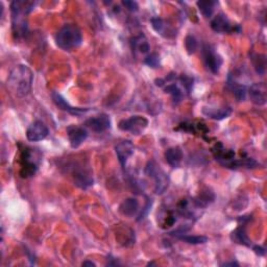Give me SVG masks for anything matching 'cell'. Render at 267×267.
Wrapping results in <instances>:
<instances>
[{
	"label": "cell",
	"mask_w": 267,
	"mask_h": 267,
	"mask_svg": "<svg viewBox=\"0 0 267 267\" xmlns=\"http://www.w3.org/2000/svg\"><path fill=\"white\" fill-rule=\"evenodd\" d=\"M36 5L37 3L24 0H15L11 4L12 32L16 40L24 39L28 35L27 15L34 10Z\"/></svg>",
	"instance_id": "6da1fadb"
},
{
	"label": "cell",
	"mask_w": 267,
	"mask_h": 267,
	"mask_svg": "<svg viewBox=\"0 0 267 267\" xmlns=\"http://www.w3.org/2000/svg\"><path fill=\"white\" fill-rule=\"evenodd\" d=\"M34 82V73L26 65H18L15 67L8 78L7 87L17 97L27 96L32 90Z\"/></svg>",
	"instance_id": "7a4b0ae2"
},
{
	"label": "cell",
	"mask_w": 267,
	"mask_h": 267,
	"mask_svg": "<svg viewBox=\"0 0 267 267\" xmlns=\"http://www.w3.org/2000/svg\"><path fill=\"white\" fill-rule=\"evenodd\" d=\"M83 34L79 26L66 24L55 35V44L58 48L71 51L79 48L83 43Z\"/></svg>",
	"instance_id": "3957f363"
},
{
	"label": "cell",
	"mask_w": 267,
	"mask_h": 267,
	"mask_svg": "<svg viewBox=\"0 0 267 267\" xmlns=\"http://www.w3.org/2000/svg\"><path fill=\"white\" fill-rule=\"evenodd\" d=\"M41 162L40 153L34 148L25 146L21 152V171L22 177H31L37 172Z\"/></svg>",
	"instance_id": "277c9868"
},
{
	"label": "cell",
	"mask_w": 267,
	"mask_h": 267,
	"mask_svg": "<svg viewBox=\"0 0 267 267\" xmlns=\"http://www.w3.org/2000/svg\"><path fill=\"white\" fill-rule=\"evenodd\" d=\"M145 174L155 181L156 194H163L168 189L169 177L168 174L163 170L155 161H150L145 167Z\"/></svg>",
	"instance_id": "5b68a950"
},
{
	"label": "cell",
	"mask_w": 267,
	"mask_h": 267,
	"mask_svg": "<svg viewBox=\"0 0 267 267\" xmlns=\"http://www.w3.org/2000/svg\"><path fill=\"white\" fill-rule=\"evenodd\" d=\"M210 26L215 33L218 34H239L241 26L232 22L226 14L219 13L211 20Z\"/></svg>",
	"instance_id": "8992f818"
},
{
	"label": "cell",
	"mask_w": 267,
	"mask_h": 267,
	"mask_svg": "<svg viewBox=\"0 0 267 267\" xmlns=\"http://www.w3.org/2000/svg\"><path fill=\"white\" fill-rule=\"evenodd\" d=\"M203 62L207 69H209L212 73L216 74L219 72L220 67L224 64V60L216 49L210 44H204L202 47Z\"/></svg>",
	"instance_id": "52a82bcc"
},
{
	"label": "cell",
	"mask_w": 267,
	"mask_h": 267,
	"mask_svg": "<svg viewBox=\"0 0 267 267\" xmlns=\"http://www.w3.org/2000/svg\"><path fill=\"white\" fill-rule=\"evenodd\" d=\"M148 126V120L140 115L130 116L126 119H122L118 123V127L122 131H127L132 135H141Z\"/></svg>",
	"instance_id": "ba28073f"
},
{
	"label": "cell",
	"mask_w": 267,
	"mask_h": 267,
	"mask_svg": "<svg viewBox=\"0 0 267 267\" xmlns=\"http://www.w3.org/2000/svg\"><path fill=\"white\" fill-rule=\"evenodd\" d=\"M71 174L73 177L74 184H76L81 189H88L93 185V176L90 170L79 165L78 163L76 164H71Z\"/></svg>",
	"instance_id": "9c48e42d"
},
{
	"label": "cell",
	"mask_w": 267,
	"mask_h": 267,
	"mask_svg": "<svg viewBox=\"0 0 267 267\" xmlns=\"http://www.w3.org/2000/svg\"><path fill=\"white\" fill-rule=\"evenodd\" d=\"M48 134L49 129L46 124L40 120H37L28 126L26 130V138L31 142H39L47 138Z\"/></svg>",
	"instance_id": "30bf717a"
},
{
	"label": "cell",
	"mask_w": 267,
	"mask_h": 267,
	"mask_svg": "<svg viewBox=\"0 0 267 267\" xmlns=\"http://www.w3.org/2000/svg\"><path fill=\"white\" fill-rule=\"evenodd\" d=\"M250 101L256 106H264L267 101V88L264 83H255L247 90Z\"/></svg>",
	"instance_id": "8fae6325"
},
{
	"label": "cell",
	"mask_w": 267,
	"mask_h": 267,
	"mask_svg": "<svg viewBox=\"0 0 267 267\" xmlns=\"http://www.w3.org/2000/svg\"><path fill=\"white\" fill-rule=\"evenodd\" d=\"M51 97H52V100L53 102L55 103V106L64 111V112H67L68 114L70 115H73V116H82L86 113H88L89 111H90V109H88V108H76V107H72L70 103L60 94V93H57V92H52L51 94Z\"/></svg>",
	"instance_id": "7c38bea8"
},
{
	"label": "cell",
	"mask_w": 267,
	"mask_h": 267,
	"mask_svg": "<svg viewBox=\"0 0 267 267\" xmlns=\"http://www.w3.org/2000/svg\"><path fill=\"white\" fill-rule=\"evenodd\" d=\"M85 126L95 132H102L111 128V119L108 114L102 113L96 117L89 118L85 121Z\"/></svg>",
	"instance_id": "4fadbf2b"
},
{
	"label": "cell",
	"mask_w": 267,
	"mask_h": 267,
	"mask_svg": "<svg viewBox=\"0 0 267 267\" xmlns=\"http://www.w3.org/2000/svg\"><path fill=\"white\" fill-rule=\"evenodd\" d=\"M67 136L72 148L80 147L88 138V131L86 128L77 125H69L67 127Z\"/></svg>",
	"instance_id": "5bb4252c"
},
{
	"label": "cell",
	"mask_w": 267,
	"mask_h": 267,
	"mask_svg": "<svg viewBox=\"0 0 267 267\" xmlns=\"http://www.w3.org/2000/svg\"><path fill=\"white\" fill-rule=\"evenodd\" d=\"M134 151H135V146H134L132 142L129 140L121 141L120 143H118L115 146V152H116L117 158H118V160H119L123 169L125 168L126 162L132 156Z\"/></svg>",
	"instance_id": "9a60e30c"
},
{
	"label": "cell",
	"mask_w": 267,
	"mask_h": 267,
	"mask_svg": "<svg viewBox=\"0 0 267 267\" xmlns=\"http://www.w3.org/2000/svg\"><path fill=\"white\" fill-rule=\"evenodd\" d=\"M228 88L230 89V91L234 95V97L238 101H243L246 98L247 94V88L244 84H241L239 82H237V80L234 78V76H229L228 82H227Z\"/></svg>",
	"instance_id": "2e32d148"
},
{
	"label": "cell",
	"mask_w": 267,
	"mask_h": 267,
	"mask_svg": "<svg viewBox=\"0 0 267 267\" xmlns=\"http://www.w3.org/2000/svg\"><path fill=\"white\" fill-rule=\"evenodd\" d=\"M151 23H152V26L154 28V31L156 33H158L159 35L163 36V37L170 38V37L176 36L174 29H172L171 26L166 25L165 21L163 20L162 18H160V17H154V18H152L151 19Z\"/></svg>",
	"instance_id": "e0dca14e"
},
{
	"label": "cell",
	"mask_w": 267,
	"mask_h": 267,
	"mask_svg": "<svg viewBox=\"0 0 267 267\" xmlns=\"http://www.w3.org/2000/svg\"><path fill=\"white\" fill-rule=\"evenodd\" d=\"M175 81L170 82V83H166L164 85V87H163V89H164L165 93H167L171 96V98H172L175 105H179V103L184 98V91H183V89L179 86V84H176Z\"/></svg>",
	"instance_id": "ac0fdd59"
},
{
	"label": "cell",
	"mask_w": 267,
	"mask_h": 267,
	"mask_svg": "<svg viewBox=\"0 0 267 267\" xmlns=\"http://www.w3.org/2000/svg\"><path fill=\"white\" fill-rule=\"evenodd\" d=\"M139 211V202L136 198H126L119 206V212L127 217H134Z\"/></svg>",
	"instance_id": "d6986e66"
},
{
	"label": "cell",
	"mask_w": 267,
	"mask_h": 267,
	"mask_svg": "<svg viewBox=\"0 0 267 267\" xmlns=\"http://www.w3.org/2000/svg\"><path fill=\"white\" fill-rule=\"evenodd\" d=\"M203 114L208 118L214 120H222L228 118L232 114V109L230 107H224L220 109L216 108H203Z\"/></svg>",
	"instance_id": "ffe728a7"
},
{
	"label": "cell",
	"mask_w": 267,
	"mask_h": 267,
	"mask_svg": "<svg viewBox=\"0 0 267 267\" xmlns=\"http://www.w3.org/2000/svg\"><path fill=\"white\" fill-rule=\"evenodd\" d=\"M165 159L172 168H177L183 160V152L181 148L177 146L170 147L165 152Z\"/></svg>",
	"instance_id": "44dd1931"
},
{
	"label": "cell",
	"mask_w": 267,
	"mask_h": 267,
	"mask_svg": "<svg viewBox=\"0 0 267 267\" xmlns=\"http://www.w3.org/2000/svg\"><path fill=\"white\" fill-rule=\"evenodd\" d=\"M231 239L235 242L241 245H245L250 247L251 246V240L246 234L245 225H239V227L236 230H234L231 234Z\"/></svg>",
	"instance_id": "7402d4cb"
},
{
	"label": "cell",
	"mask_w": 267,
	"mask_h": 267,
	"mask_svg": "<svg viewBox=\"0 0 267 267\" xmlns=\"http://www.w3.org/2000/svg\"><path fill=\"white\" fill-rule=\"evenodd\" d=\"M196 6L205 18H211L216 7L218 6V3L214 2V0H201V2L196 3Z\"/></svg>",
	"instance_id": "603a6c76"
},
{
	"label": "cell",
	"mask_w": 267,
	"mask_h": 267,
	"mask_svg": "<svg viewBox=\"0 0 267 267\" xmlns=\"http://www.w3.org/2000/svg\"><path fill=\"white\" fill-rule=\"evenodd\" d=\"M130 45L134 52L138 51L139 53H147L151 49L150 44H148L146 38L143 35L134 37L130 40Z\"/></svg>",
	"instance_id": "cb8c5ba5"
},
{
	"label": "cell",
	"mask_w": 267,
	"mask_h": 267,
	"mask_svg": "<svg viewBox=\"0 0 267 267\" xmlns=\"http://www.w3.org/2000/svg\"><path fill=\"white\" fill-rule=\"evenodd\" d=\"M251 62H253L254 68L259 76H263L266 71V56L261 53H251Z\"/></svg>",
	"instance_id": "d4e9b609"
},
{
	"label": "cell",
	"mask_w": 267,
	"mask_h": 267,
	"mask_svg": "<svg viewBox=\"0 0 267 267\" xmlns=\"http://www.w3.org/2000/svg\"><path fill=\"white\" fill-rule=\"evenodd\" d=\"M175 237L179 240L184 241L188 244H192V245L204 244V243L208 242V237H206V236H193V235H188V234L184 233V234L176 235Z\"/></svg>",
	"instance_id": "484cf974"
},
{
	"label": "cell",
	"mask_w": 267,
	"mask_h": 267,
	"mask_svg": "<svg viewBox=\"0 0 267 267\" xmlns=\"http://www.w3.org/2000/svg\"><path fill=\"white\" fill-rule=\"evenodd\" d=\"M185 47L189 54L194 53L198 48V42L195 39V37L191 36V35L187 36L185 39Z\"/></svg>",
	"instance_id": "4316f807"
},
{
	"label": "cell",
	"mask_w": 267,
	"mask_h": 267,
	"mask_svg": "<svg viewBox=\"0 0 267 267\" xmlns=\"http://www.w3.org/2000/svg\"><path fill=\"white\" fill-rule=\"evenodd\" d=\"M144 64L148 67L151 68H159L160 65H161V62H160V56L158 53L156 52H153L151 54H148L145 58H144Z\"/></svg>",
	"instance_id": "83f0119b"
},
{
	"label": "cell",
	"mask_w": 267,
	"mask_h": 267,
	"mask_svg": "<svg viewBox=\"0 0 267 267\" xmlns=\"http://www.w3.org/2000/svg\"><path fill=\"white\" fill-rule=\"evenodd\" d=\"M177 81L182 85V88L184 89V91H186L187 94H189L192 91V88H193V79L182 74L180 78H177Z\"/></svg>",
	"instance_id": "f1b7e54d"
},
{
	"label": "cell",
	"mask_w": 267,
	"mask_h": 267,
	"mask_svg": "<svg viewBox=\"0 0 267 267\" xmlns=\"http://www.w3.org/2000/svg\"><path fill=\"white\" fill-rule=\"evenodd\" d=\"M122 5L129 12H137L139 10V6H138V4L136 2H130V0H123Z\"/></svg>",
	"instance_id": "f546056e"
},
{
	"label": "cell",
	"mask_w": 267,
	"mask_h": 267,
	"mask_svg": "<svg viewBox=\"0 0 267 267\" xmlns=\"http://www.w3.org/2000/svg\"><path fill=\"white\" fill-rule=\"evenodd\" d=\"M255 253L258 255V256H264L265 255V249L262 247V246H259V245H255L253 247Z\"/></svg>",
	"instance_id": "4dcf8cb0"
},
{
	"label": "cell",
	"mask_w": 267,
	"mask_h": 267,
	"mask_svg": "<svg viewBox=\"0 0 267 267\" xmlns=\"http://www.w3.org/2000/svg\"><path fill=\"white\" fill-rule=\"evenodd\" d=\"M221 266H239V264H238V262H236V261H231V262L224 263Z\"/></svg>",
	"instance_id": "1f68e13d"
},
{
	"label": "cell",
	"mask_w": 267,
	"mask_h": 267,
	"mask_svg": "<svg viewBox=\"0 0 267 267\" xmlns=\"http://www.w3.org/2000/svg\"><path fill=\"white\" fill-rule=\"evenodd\" d=\"M83 266H96V264L94 263V262H92V261H84L83 262V264H82Z\"/></svg>",
	"instance_id": "d6a6232c"
}]
</instances>
